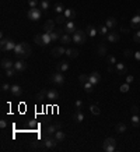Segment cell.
Returning a JSON list of instances; mask_svg holds the SVG:
<instances>
[{"instance_id": "cell-1", "label": "cell", "mask_w": 140, "mask_h": 152, "mask_svg": "<svg viewBox=\"0 0 140 152\" xmlns=\"http://www.w3.org/2000/svg\"><path fill=\"white\" fill-rule=\"evenodd\" d=\"M32 53L31 46L27 43V42H21V43H17L16 48H14V55H16L18 59H27L30 57Z\"/></svg>"}, {"instance_id": "cell-2", "label": "cell", "mask_w": 140, "mask_h": 152, "mask_svg": "<svg viewBox=\"0 0 140 152\" xmlns=\"http://www.w3.org/2000/svg\"><path fill=\"white\" fill-rule=\"evenodd\" d=\"M102 149L105 152H114L116 149V140L112 138V137H108L104 140V144H102Z\"/></svg>"}, {"instance_id": "cell-3", "label": "cell", "mask_w": 140, "mask_h": 152, "mask_svg": "<svg viewBox=\"0 0 140 152\" xmlns=\"http://www.w3.org/2000/svg\"><path fill=\"white\" fill-rule=\"evenodd\" d=\"M87 39V32L81 31V29H77V31L73 34V42L76 45H83Z\"/></svg>"}, {"instance_id": "cell-4", "label": "cell", "mask_w": 140, "mask_h": 152, "mask_svg": "<svg viewBox=\"0 0 140 152\" xmlns=\"http://www.w3.org/2000/svg\"><path fill=\"white\" fill-rule=\"evenodd\" d=\"M27 17H28L31 21H39L41 17H42V10H39V8H37V7L30 8L28 13H27Z\"/></svg>"}, {"instance_id": "cell-5", "label": "cell", "mask_w": 140, "mask_h": 152, "mask_svg": "<svg viewBox=\"0 0 140 152\" xmlns=\"http://www.w3.org/2000/svg\"><path fill=\"white\" fill-rule=\"evenodd\" d=\"M58 142H59V141H58L53 136H45L42 145H44L46 149H52V148H55V147L58 145Z\"/></svg>"}, {"instance_id": "cell-6", "label": "cell", "mask_w": 140, "mask_h": 152, "mask_svg": "<svg viewBox=\"0 0 140 152\" xmlns=\"http://www.w3.org/2000/svg\"><path fill=\"white\" fill-rule=\"evenodd\" d=\"M51 82H53V84H56V85H63L64 84V74L60 71H56L53 73L52 75H51Z\"/></svg>"}, {"instance_id": "cell-7", "label": "cell", "mask_w": 140, "mask_h": 152, "mask_svg": "<svg viewBox=\"0 0 140 152\" xmlns=\"http://www.w3.org/2000/svg\"><path fill=\"white\" fill-rule=\"evenodd\" d=\"M62 128V124L60 123H56V124H48L45 127V136H53L58 130Z\"/></svg>"}, {"instance_id": "cell-8", "label": "cell", "mask_w": 140, "mask_h": 152, "mask_svg": "<svg viewBox=\"0 0 140 152\" xmlns=\"http://www.w3.org/2000/svg\"><path fill=\"white\" fill-rule=\"evenodd\" d=\"M76 31H77V29H76V23H74L73 20H67V21L64 23V32H66V34H74Z\"/></svg>"}, {"instance_id": "cell-9", "label": "cell", "mask_w": 140, "mask_h": 152, "mask_svg": "<svg viewBox=\"0 0 140 152\" xmlns=\"http://www.w3.org/2000/svg\"><path fill=\"white\" fill-rule=\"evenodd\" d=\"M119 39H121V32L118 31H112L107 35V40L111 43H116V42H119Z\"/></svg>"}, {"instance_id": "cell-10", "label": "cell", "mask_w": 140, "mask_h": 152, "mask_svg": "<svg viewBox=\"0 0 140 152\" xmlns=\"http://www.w3.org/2000/svg\"><path fill=\"white\" fill-rule=\"evenodd\" d=\"M14 68H16L17 73H23L27 70V63L24 62L23 59H18L16 63H14Z\"/></svg>"}, {"instance_id": "cell-11", "label": "cell", "mask_w": 140, "mask_h": 152, "mask_svg": "<svg viewBox=\"0 0 140 152\" xmlns=\"http://www.w3.org/2000/svg\"><path fill=\"white\" fill-rule=\"evenodd\" d=\"M63 32H64V31H63L62 28H55L53 31L49 32V34H51V38H52V40H53V42H56V40H59L60 38H62Z\"/></svg>"}, {"instance_id": "cell-12", "label": "cell", "mask_w": 140, "mask_h": 152, "mask_svg": "<svg viewBox=\"0 0 140 152\" xmlns=\"http://www.w3.org/2000/svg\"><path fill=\"white\" fill-rule=\"evenodd\" d=\"M52 56L53 57H60V56H63L64 53H66V49L63 48V46H55L53 49H52Z\"/></svg>"}, {"instance_id": "cell-13", "label": "cell", "mask_w": 140, "mask_h": 152, "mask_svg": "<svg viewBox=\"0 0 140 152\" xmlns=\"http://www.w3.org/2000/svg\"><path fill=\"white\" fill-rule=\"evenodd\" d=\"M88 81L93 84V85H97L100 81H101V74L97 71H93L91 74H90V78H88Z\"/></svg>"}, {"instance_id": "cell-14", "label": "cell", "mask_w": 140, "mask_h": 152, "mask_svg": "<svg viewBox=\"0 0 140 152\" xmlns=\"http://www.w3.org/2000/svg\"><path fill=\"white\" fill-rule=\"evenodd\" d=\"M13 67H14V63L10 59H7V57L1 59V68L3 70H8V68H13Z\"/></svg>"}, {"instance_id": "cell-15", "label": "cell", "mask_w": 140, "mask_h": 152, "mask_svg": "<svg viewBox=\"0 0 140 152\" xmlns=\"http://www.w3.org/2000/svg\"><path fill=\"white\" fill-rule=\"evenodd\" d=\"M130 28H132V29L140 28V14H136V16L130 20Z\"/></svg>"}, {"instance_id": "cell-16", "label": "cell", "mask_w": 140, "mask_h": 152, "mask_svg": "<svg viewBox=\"0 0 140 152\" xmlns=\"http://www.w3.org/2000/svg\"><path fill=\"white\" fill-rule=\"evenodd\" d=\"M46 98L48 101H56L59 98V92L56 89H49V91H46Z\"/></svg>"}, {"instance_id": "cell-17", "label": "cell", "mask_w": 140, "mask_h": 152, "mask_svg": "<svg viewBox=\"0 0 140 152\" xmlns=\"http://www.w3.org/2000/svg\"><path fill=\"white\" fill-rule=\"evenodd\" d=\"M55 23L53 20H48L46 23L44 24V32H52L55 29Z\"/></svg>"}, {"instance_id": "cell-18", "label": "cell", "mask_w": 140, "mask_h": 152, "mask_svg": "<svg viewBox=\"0 0 140 152\" xmlns=\"http://www.w3.org/2000/svg\"><path fill=\"white\" fill-rule=\"evenodd\" d=\"M105 25L108 27V29H114V28H116V25H118L116 18H114V17H109V18H107Z\"/></svg>"}, {"instance_id": "cell-19", "label": "cell", "mask_w": 140, "mask_h": 152, "mask_svg": "<svg viewBox=\"0 0 140 152\" xmlns=\"http://www.w3.org/2000/svg\"><path fill=\"white\" fill-rule=\"evenodd\" d=\"M115 71L122 75V74H125V73L128 71V67H126V64L125 63H116L115 64Z\"/></svg>"}, {"instance_id": "cell-20", "label": "cell", "mask_w": 140, "mask_h": 152, "mask_svg": "<svg viewBox=\"0 0 140 152\" xmlns=\"http://www.w3.org/2000/svg\"><path fill=\"white\" fill-rule=\"evenodd\" d=\"M69 70V63L67 62H60V63L56 64V71H60V73H64Z\"/></svg>"}, {"instance_id": "cell-21", "label": "cell", "mask_w": 140, "mask_h": 152, "mask_svg": "<svg viewBox=\"0 0 140 152\" xmlns=\"http://www.w3.org/2000/svg\"><path fill=\"white\" fill-rule=\"evenodd\" d=\"M10 92H11L14 96H20L21 94H23V89H21V87H20V85L13 84V85H11V89H10Z\"/></svg>"}, {"instance_id": "cell-22", "label": "cell", "mask_w": 140, "mask_h": 152, "mask_svg": "<svg viewBox=\"0 0 140 152\" xmlns=\"http://www.w3.org/2000/svg\"><path fill=\"white\" fill-rule=\"evenodd\" d=\"M66 56L70 57V59H74V57L78 56V50H77V49H74V48L66 49Z\"/></svg>"}, {"instance_id": "cell-23", "label": "cell", "mask_w": 140, "mask_h": 152, "mask_svg": "<svg viewBox=\"0 0 140 152\" xmlns=\"http://www.w3.org/2000/svg\"><path fill=\"white\" fill-rule=\"evenodd\" d=\"M86 32H87V35H88L90 38H94V36L98 34V29H97L94 25H88V27H87V31H86Z\"/></svg>"}, {"instance_id": "cell-24", "label": "cell", "mask_w": 140, "mask_h": 152, "mask_svg": "<svg viewBox=\"0 0 140 152\" xmlns=\"http://www.w3.org/2000/svg\"><path fill=\"white\" fill-rule=\"evenodd\" d=\"M16 45H17V43H14V40H13V39H8V42L6 43V46L1 49V50H3V52H10V50H14Z\"/></svg>"}, {"instance_id": "cell-25", "label": "cell", "mask_w": 140, "mask_h": 152, "mask_svg": "<svg viewBox=\"0 0 140 152\" xmlns=\"http://www.w3.org/2000/svg\"><path fill=\"white\" fill-rule=\"evenodd\" d=\"M39 7H41V10H42V13H48L51 4H49L48 0H41V1H39Z\"/></svg>"}, {"instance_id": "cell-26", "label": "cell", "mask_w": 140, "mask_h": 152, "mask_svg": "<svg viewBox=\"0 0 140 152\" xmlns=\"http://www.w3.org/2000/svg\"><path fill=\"white\" fill-rule=\"evenodd\" d=\"M71 40H73V38L70 36V34H66V32L63 34L62 38H60V42H62V45H69Z\"/></svg>"}, {"instance_id": "cell-27", "label": "cell", "mask_w": 140, "mask_h": 152, "mask_svg": "<svg viewBox=\"0 0 140 152\" xmlns=\"http://www.w3.org/2000/svg\"><path fill=\"white\" fill-rule=\"evenodd\" d=\"M73 119L77 121V123H83V121H84V114H83L81 110H76L74 116H73Z\"/></svg>"}, {"instance_id": "cell-28", "label": "cell", "mask_w": 140, "mask_h": 152, "mask_svg": "<svg viewBox=\"0 0 140 152\" xmlns=\"http://www.w3.org/2000/svg\"><path fill=\"white\" fill-rule=\"evenodd\" d=\"M64 17H66L67 20H73V18L76 17V11H74L73 8H66V10H64Z\"/></svg>"}, {"instance_id": "cell-29", "label": "cell", "mask_w": 140, "mask_h": 152, "mask_svg": "<svg viewBox=\"0 0 140 152\" xmlns=\"http://www.w3.org/2000/svg\"><path fill=\"white\" fill-rule=\"evenodd\" d=\"M97 52H98V56H107V46L104 45V42H101V43L98 45Z\"/></svg>"}, {"instance_id": "cell-30", "label": "cell", "mask_w": 140, "mask_h": 152, "mask_svg": "<svg viewBox=\"0 0 140 152\" xmlns=\"http://www.w3.org/2000/svg\"><path fill=\"white\" fill-rule=\"evenodd\" d=\"M126 124L125 123H118L116 124V127H115V131H116L118 134H123L125 131H126Z\"/></svg>"}, {"instance_id": "cell-31", "label": "cell", "mask_w": 140, "mask_h": 152, "mask_svg": "<svg viewBox=\"0 0 140 152\" xmlns=\"http://www.w3.org/2000/svg\"><path fill=\"white\" fill-rule=\"evenodd\" d=\"M42 38H44V46H48L52 42V38H51V34L49 32H44L42 34Z\"/></svg>"}, {"instance_id": "cell-32", "label": "cell", "mask_w": 140, "mask_h": 152, "mask_svg": "<svg viewBox=\"0 0 140 152\" xmlns=\"http://www.w3.org/2000/svg\"><path fill=\"white\" fill-rule=\"evenodd\" d=\"M53 137L56 138V140H58V141H59V142H60V141H63V140L66 138V134L63 133L62 130H58V131H56V133L53 134Z\"/></svg>"}, {"instance_id": "cell-33", "label": "cell", "mask_w": 140, "mask_h": 152, "mask_svg": "<svg viewBox=\"0 0 140 152\" xmlns=\"http://www.w3.org/2000/svg\"><path fill=\"white\" fill-rule=\"evenodd\" d=\"M64 10H66V8L63 7L62 3H56V4L53 6V11H55V13H58V14H60V13H64Z\"/></svg>"}, {"instance_id": "cell-34", "label": "cell", "mask_w": 140, "mask_h": 152, "mask_svg": "<svg viewBox=\"0 0 140 152\" xmlns=\"http://www.w3.org/2000/svg\"><path fill=\"white\" fill-rule=\"evenodd\" d=\"M130 121H132L133 127H139V126H140V117L137 116V114H132V119H130Z\"/></svg>"}, {"instance_id": "cell-35", "label": "cell", "mask_w": 140, "mask_h": 152, "mask_svg": "<svg viewBox=\"0 0 140 152\" xmlns=\"http://www.w3.org/2000/svg\"><path fill=\"white\" fill-rule=\"evenodd\" d=\"M34 42L39 45V46H44V38H42V34H38V35H35L34 36Z\"/></svg>"}, {"instance_id": "cell-36", "label": "cell", "mask_w": 140, "mask_h": 152, "mask_svg": "<svg viewBox=\"0 0 140 152\" xmlns=\"http://www.w3.org/2000/svg\"><path fill=\"white\" fill-rule=\"evenodd\" d=\"M108 31L109 29L107 25H101V27L98 28V34H100L101 36H107V35H108Z\"/></svg>"}, {"instance_id": "cell-37", "label": "cell", "mask_w": 140, "mask_h": 152, "mask_svg": "<svg viewBox=\"0 0 140 152\" xmlns=\"http://www.w3.org/2000/svg\"><path fill=\"white\" fill-rule=\"evenodd\" d=\"M90 112L93 113L94 116H98V114L101 113V110H100V107H98L97 105H91V106H90Z\"/></svg>"}, {"instance_id": "cell-38", "label": "cell", "mask_w": 140, "mask_h": 152, "mask_svg": "<svg viewBox=\"0 0 140 152\" xmlns=\"http://www.w3.org/2000/svg\"><path fill=\"white\" fill-rule=\"evenodd\" d=\"M83 87H84V91L88 92V94H90V92H93V89H94V85L90 82V81H87L86 84H83Z\"/></svg>"}, {"instance_id": "cell-39", "label": "cell", "mask_w": 140, "mask_h": 152, "mask_svg": "<svg viewBox=\"0 0 140 152\" xmlns=\"http://www.w3.org/2000/svg\"><path fill=\"white\" fill-rule=\"evenodd\" d=\"M45 96H46V91H44V89H42L41 92H38V94H37L35 99H37L38 102H41V101H44V98H45Z\"/></svg>"}, {"instance_id": "cell-40", "label": "cell", "mask_w": 140, "mask_h": 152, "mask_svg": "<svg viewBox=\"0 0 140 152\" xmlns=\"http://www.w3.org/2000/svg\"><path fill=\"white\" fill-rule=\"evenodd\" d=\"M55 21H56V23H58V24H64V23H66V21H67V18H66V17H64V14H59V16L56 17V20H55Z\"/></svg>"}, {"instance_id": "cell-41", "label": "cell", "mask_w": 140, "mask_h": 152, "mask_svg": "<svg viewBox=\"0 0 140 152\" xmlns=\"http://www.w3.org/2000/svg\"><path fill=\"white\" fill-rule=\"evenodd\" d=\"M6 71V77H8V78H11V77H14L16 75V68L13 67V68H8V70H4Z\"/></svg>"}, {"instance_id": "cell-42", "label": "cell", "mask_w": 140, "mask_h": 152, "mask_svg": "<svg viewBox=\"0 0 140 152\" xmlns=\"http://www.w3.org/2000/svg\"><path fill=\"white\" fill-rule=\"evenodd\" d=\"M88 78H90V75H87V74H80V75H78V81H80L81 84H86L87 81H88Z\"/></svg>"}, {"instance_id": "cell-43", "label": "cell", "mask_w": 140, "mask_h": 152, "mask_svg": "<svg viewBox=\"0 0 140 152\" xmlns=\"http://www.w3.org/2000/svg\"><path fill=\"white\" fill-rule=\"evenodd\" d=\"M107 62H108L109 66H115V64H116V59H115V56L109 55V56L107 57Z\"/></svg>"}, {"instance_id": "cell-44", "label": "cell", "mask_w": 140, "mask_h": 152, "mask_svg": "<svg viewBox=\"0 0 140 152\" xmlns=\"http://www.w3.org/2000/svg\"><path fill=\"white\" fill-rule=\"evenodd\" d=\"M10 89H11V85H10L8 82H3V84H1V91H3V92H7Z\"/></svg>"}, {"instance_id": "cell-45", "label": "cell", "mask_w": 140, "mask_h": 152, "mask_svg": "<svg viewBox=\"0 0 140 152\" xmlns=\"http://www.w3.org/2000/svg\"><path fill=\"white\" fill-rule=\"evenodd\" d=\"M7 42H8V38H6V36H3V35H1V40H0V49L4 48Z\"/></svg>"}, {"instance_id": "cell-46", "label": "cell", "mask_w": 140, "mask_h": 152, "mask_svg": "<svg viewBox=\"0 0 140 152\" xmlns=\"http://www.w3.org/2000/svg\"><path fill=\"white\" fill-rule=\"evenodd\" d=\"M129 85H130V84H128V82H125L123 85H121V92L126 94V92L129 91Z\"/></svg>"}, {"instance_id": "cell-47", "label": "cell", "mask_w": 140, "mask_h": 152, "mask_svg": "<svg viewBox=\"0 0 140 152\" xmlns=\"http://www.w3.org/2000/svg\"><path fill=\"white\" fill-rule=\"evenodd\" d=\"M74 106H76V109H77V110H81V107H83V101L77 99V101H76V103H74Z\"/></svg>"}, {"instance_id": "cell-48", "label": "cell", "mask_w": 140, "mask_h": 152, "mask_svg": "<svg viewBox=\"0 0 140 152\" xmlns=\"http://www.w3.org/2000/svg\"><path fill=\"white\" fill-rule=\"evenodd\" d=\"M28 4H30V7H37V6H38L39 4V1L38 0H28Z\"/></svg>"}, {"instance_id": "cell-49", "label": "cell", "mask_w": 140, "mask_h": 152, "mask_svg": "<svg viewBox=\"0 0 140 152\" xmlns=\"http://www.w3.org/2000/svg\"><path fill=\"white\" fill-rule=\"evenodd\" d=\"M133 40H134L136 43H140V31H137L133 35Z\"/></svg>"}, {"instance_id": "cell-50", "label": "cell", "mask_w": 140, "mask_h": 152, "mask_svg": "<svg viewBox=\"0 0 140 152\" xmlns=\"http://www.w3.org/2000/svg\"><path fill=\"white\" fill-rule=\"evenodd\" d=\"M123 55H125V57H132L133 55H134V53H133L130 49H126V50L123 52Z\"/></svg>"}, {"instance_id": "cell-51", "label": "cell", "mask_w": 140, "mask_h": 152, "mask_svg": "<svg viewBox=\"0 0 140 152\" xmlns=\"http://www.w3.org/2000/svg\"><path fill=\"white\" fill-rule=\"evenodd\" d=\"M132 113L133 114H137V113H139V107H137L136 105H133L132 106Z\"/></svg>"}, {"instance_id": "cell-52", "label": "cell", "mask_w": 140, "mask_h": 152, "mask_svg": "<svg viewBox=\"0 0 140 152\" xmlns=\"http://www.w3.org/2000/svg\"><path fill=\"white\" fill-rule=\"evenodd\" d=\"M133 57L137 60V62H140V50H137V52H134V55H133Z\"/></svg>"}, {"instance_id": "cell-53", "label": "cell", "mask_w": 140, "mask_h": 152, "mask_svg": "<svg viewBox=\"0 0 140 152\" xmlns=\"http://www.w3.org/2000/svg\"><path fill=\"white\" fill-rule=\"evenodd\" d=\"M0 127L6 128V127H7V121H6V120H0Z\"/></svg>"}, {"instance_id": "cell-54", "label": "cell", "mask_w": 140, "mask_h": 152, "mask_svg": "<svg viewBox=\"0 0 140 152\" xmlns=\"http://www.w3.org/2000/svg\"><path fill=\"white\" fill-rule=\"evenodd\" d=\"M126 82H128V84H132L133 82V75H128V77H126Z\"/></svg>"}, {"instance_id": "cell-55", "label": "cell", "mask_w": 140, "mask_h": 152, "mask_svg": "<svg viewBox=\"0 0 140 152\" xmlns=\"http://www.w3.org/2000/svg\"><path fill=\"white\" fill-rule=\"evenodd\" d=\"M121 32H123V34H128V32H129V28H125V27H121Z\"/></svg>"}, {"instance_id": "cell-56", "label": "cell", "mask_w": 140, "mask_h": 152, "mask_svg": "<svg viewBox=\"0 0 140 152\" xmlns=\"http://www.w3.org/2000/svg\"><path fill=\"white\" fill-rule=\"evenodd\" d=\"M108 71H109V73H114V71H115V67L109 66V67H108Z\"/></svg>"}]
</instances>
